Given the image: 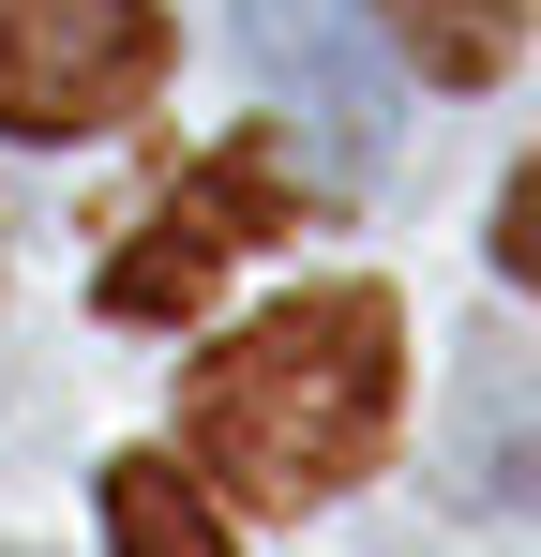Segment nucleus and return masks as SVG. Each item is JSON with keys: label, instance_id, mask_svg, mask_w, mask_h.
Listing matches in <instances>:
<instances>
[{"label": "nucleus", "instance_id": "nucleus-1", "mask_svg": "<svg viewBox=\"0 0 541 557\" xmlns=\"http://www.w3.org/2000/svg\"><path fill=\"white\" fill-rule=\"evenodd\" d=\"M391 422H406V301L376 272L241 317L180 376V453L241 512H331L361 467L391 453Z\"/></svg>", "mask_w": 541, "mask_h": 557}, {"label": "nucleus", "instance_id": "nucleus-2", "mask_svg": "<svg viewBox=\"0 0 541 557\" xmlns=\"http://www.w3.org/2000/svg\"><path fill=\"white\" fill-rule=\"evenodd\" d=\"M301 226V166H286V136H226L211 166H180L166 196H151V226L105 257V317L121 332H166V317H196L211 286H226V257H256V242H286Z\"/></svg>", "mask_w": 541, "mask_h": 557}, {"label": "nucleus", "instance_id": "nucleus-3", "mask_svg": "<svg viewBox=\"0 0 541 557\" xmlns=\"http://www.w3.org/2000/svg\"><path fill=\"white\" fill-rule=\"evenodd\" d=\"M166 61V0H0V136H121Z\"/></svg>", "mask_w": 541, "mask_h": 557}, {"label": "nucleus", "instance_id": "nucleus-4", "mask_svg": "<svg viewBox=\"0 0 541 557\" xmlns=\"http://www.w3.org/2000/svg\"><path fill=\"white\" fill-rule=\"evenodd\" d=\"M241 61L270 76L286 121H316L331 182H361V166L391 151V61H376L361 0H241Z\"/></svg>", "mask_w": 541, "mask_h": 557}, {"label": "nucleus", "instance_id": "nucleus-5", "mask_svg": "<svg viewBox=\"0 0 541 557\" xmlns=\"http://www.w3.org/2000/svg\"><path fill=\"white\" fill-rule=\"evenodd\" d=\"M527 15L541 0H376V30H391V61L422 91H496L527 61Z\"/></svg>", "mask_w": 541, "mask_h": 557}, {"label": "nucleus", "instance_id": "nucleus-6", "mask_svg": "<svg viewBox=\"0 0 541 557\" xmlns=\"http://www.w3.org/2000/svg\"><path fill=\"white\" fill-rule=\"evenodd\" d=\"M105 557H241V543H226V512L196 497L180 453H121L105 467Z\"/></svg>", "mask_w": 541, "mask_h": 557}]
</instances>
